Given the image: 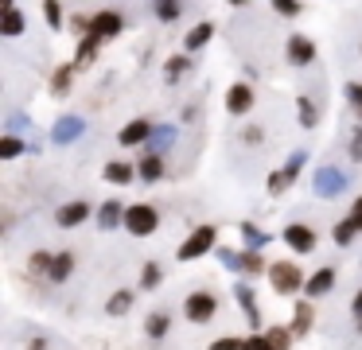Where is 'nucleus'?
I'll list each match as a JSON object with an SVG mask.
<instances>
[{
    "instance_id": "5",
    "label": "nucleus",
    "mask_w": 362,
    "mask_h": 350,
    "mask_svg": "<svg viewBox=\"0 0 362 350\" xmlns=\"http://www.w3.org/2000/svg\"><path fill=\"white\" fill-rule=\"evenodd\" d=\"M315 54H320V47H315L312 35H304V31H288V39H284V62L296 70L312 66Z\"/></svg>"
},
{
    "instance_id": "14",
    "label": "nucleus",
    "mask_w": 362,
    "mask_h": 350,
    "mask_svg": "<svg viewBox=\"0 0 362 350\" xmlns=\"http://www.w3.org/2000/svg\"><path fill=\"white\" fill-rule=\"evenodd\" d=\"M125 28H129V23H125V16H121L117 8H98V12H94V28H90V31L110 43V39L125 35Z\"/></svg>"
},
{
    "instance_id": "22",
    "label": "nucleus",
    "mask_w": 362,
    "mask_h": 350,
    "mask_svg": "<svg viewBox=\"0 0 362 350\" xmlns=\"http://www.w3.org/2000/svg\"><path fill=\"white\" fill-rule=\"evenodd\" d=\"M133 303H136V288H113V292L105 296V315L121 319V315L133 311Z\"/></svg>"
},
{
    "instance_id": "38",
    "label": "nucleus",
    "mask_w": 362,
    "mask_h": 350,
    "mask_svg": "<svg viewBox=\"0 0 362 350\" xmlns=\"http://www.w3.org/2000/svg\"><path fill=\"white\" fill-rule=\"evenodd\" d=\"M90 28H94V12H71L66 16V31H71L74 39L90 35Z\"/></svg>"
},
{
    "instance_id": "28",
    "label": "nucleus",
    "mask_w": 362,
    "mask_h": 350,
    "mask_svg": "<svg viewBox=\"0 0 362 350\" xmlns=\"http://www.w3.org/2000/svg\"><path fill=\"white\" fill-rule=\"evenodd\" d=\"M164 276H168V272H164V264H160V261H144L141 264V276H136V288H141V292H156V288L164 284Z\"/></svg>"
},
{
    "instance_id": "43",
    "label": "nucleus",
    "mask_w": 362,
    "mask_h": 350,
    "mask_svg": "<svg viewBox=\"0 0 362 350\" xmlns=\"http://www.w3.org/2000/svg\"><path fill=\"white\" fill-rule=\"evenodd\" d=\"M346 156H351V163H362V124L358 121L346 132Z\"/></svg>"
},
{
    "instance_id": "32",
    "label": "nucleus",
    "mask_w": 362,
    "mask_h": 350,
    "mask_svg": "<svg viewBox=\"0 0 362 350\" xmlns=\"http://www.w3.org/2000/svg\"><path fill=\"white\" fill-rule=\"evenodd\" d=\"M175 124H156V132H152V140H148V152H160V156H168L172 152V144H175Z\"/></svg>"
},
{
    "instance_id": "9",
    "label": "nucleus",
    "mask_w": 362,
    "mask_h": 350,
    "mask_svg": "<svg viewBox=\"0 0 362 350\" xmlns=\"http://www.w3.org/2000/svg\"><path fill=\"white\" fill-rule=\"evenodd\" d=\"M253 105H257V90H253L250 78H242V82H234L226 90V113L230 117H250Z\"/></svg>"
},
{
    "instance_id": "23",
    "label": "nucleus",
    "mask_w": 362,
    "mask_h": 350,
    "mask_svg": "<svg viewBox=\"0 0 362 350\" xmlns=\"http://www.w3.org/2000/svg\"><path fill=\"white\" fill-rule=\"evenodd\" d=\"M312 303L315 300H296V308H292V331H296V339H308V334H312V327H315V311H312Z\"/></svg>"
},
{
    "instance_id": "6",
    "label": "nucleus",
    "mask_w": 362,
    "mask_h": 350,
    "mask_svg": "<svg viewBox=\"0 0 362 350\" xmlns=\"http://www.w3.org/2000/svg\"><path fill=\"white\" fill-rule=\"evenodd\" d=\"M281 241H284V245H288L296 257H308V253H315V249H320V233H315L308 222H288V226L281 230Z\"/></svg>"
},
{
    "instance_id": "33",
    "label": "nucleus",
    "mask_w": 362,
    "mask_h": 350,
    "mask_svg": "<svg viewBox=\"0 0 362 350\" xmlns=\"http://www.w3.org/2000/svg\"><path fill=\"white\" fill-rule=\"evenodd\" d=\"M24 152H32V144L24 136H16V132H4L0 136V160H20Z\"/></svg>"
},
{
    "instance_id": "49",
    "label": "nucleus",
    "mask_w": 362,
    "mask_h": 350,
    "mask_svg": "<svg viewBox=\"0 0 362 350\" xmlns=\"http://www.w3.org/2000/svg\"><path fill=\"white\" fill-rule=\"evenodd\" d=\"M24 350H51V342L43 339V334H35V339H28V346Z\"/></svg>"
},
{
    "instance_id": "24",
    "label": "nucleus",
    "mask_w": 362,
    "mask_h": 350,
    "mask_svg": "<svg viewBox=\"0 0 362 350\" xmlns=\"http://www.w3.org/2000/svg\"><path fill=\"white\" fill-rule=\"evenodd\" d=\"M269 264H273V261H265L261 249H242V272H238V276H245V280L269 276Z\"/></svg>"
},
{
    "instance_id": "4",
    "label": "nucleus",
    "mask_w": 362,
    "mask_h": 350,
    "mask_svg": "<svg viewBox=\"0 0 362 350\" xmlns=\"http://www.w3.org/2000/svg\"><path fill=\"white\" fill-rule=\"evenodd\" d=\"M160 206H152V202H129V214H125V233H133V238H152V233L160 230Z\"/></svg>"
},
{
    "instance_id": "30",
    "label": "nucleus",
    "mask_w": 362,
    "mask_h": 350,
    "mask_svg": "<svg viewBox=\"0 0 362 350\" xmlns=\"http://www.w3.org/2000/svg\"><path fill=\"white\" fill-rule=\"evenodd\" d=\"M152 16H156V23H180V16H183V0H152Z\"/></svg>"
},
{
    "instance_id": "36",
    "label": "nucleus",
    "mask_w": 362,
    "mask_h": 350,
    "mask_svg": "<svg viewBox=\"0 0 362 350\" xmlns=\"http://www.w3.org/2000/svg\"><path fill=\"white\" fill-rule=\"evenodd\" d=\"M265 339L273 342V350H292L296 346V331H292V327H265Z\"/></svg>"
},
{
    "instance_id": "39",
    "label": "nucleus",
    "mask_w": 362,
    "mask_h": 350,
    "mask_svg": "<svg viewBox=\"0 0 362 350\" xmlns=\"http://www.w3.org/2000/svg\"><path fill=\"white\" fill-rule=\"evenodd\" d=\"M343 98H346V105H351L354 121L362 124V82H358V78H354V82H346V86H343Z\"/></svg>"
},
{
    "instance_id": "50",
    "label": "nucleus",
    "mask_w": 362,
    "mask_h": 350,
    "mask_svg": "<svg viewBox=\"0 0 362 350\" xmlns=\"http://www.w3.org/2000/svg\"><path fill=\"white\" fill-rule=\"evenodd\" d=\"M351 315H354V319L362 315V288H358V292H354V300H351Z\"/></svg>"
},
{
    "instance_id": "10",
    "label": "nucleus",
    "mask_w": 362,
    "mask_h": 350,
    "mask_svg": "<svg viewBox=\"0 0 362 350\" xmlns=\"http://www.w3.org/2000/svg\"><path fill=\"white\" fill-rule=\"evenodd\" d=\"M102 47H105V39L102 35H94V31H90V35H82L78 39V47H74V70H78V74H90V70L98 66V59H102Z\"/></svg>"
},
{
    "instance_id": "21",
    "label": "nucleus",
    "mask_w": 362,
    "mask_h": 350,
    "mask_svg": "<svg viewBox=\"0 0 362 350\" xmlns=\"http://www.w3.org/2000/svg\"><path fill=\"white\" fill-rule=\"evenodd\" d=\"M74 269H78V257H74V249H59V253H55V264H51V272H47V284H66V280L74 276Z\"/></svg>"
},
{
    "instance_id": "18",
    "label": "nucleus",
    "mask_w": 362,
    "mask_h": 350,
    "mask_svg": "<svg viewBox=\"0 0 362 350\" xmlns=\"http://www.w3.org/2000/svg\"><path fill=\"white\" fill-rule=\"evenodd\" d=\"M125 214H129V206L121 199H105L102 206H98V214H94L98 218V230H105V233L121 230V226H125Z\"/></svg>"
},
{
    "instance_id": "16",
    "label": "nucleus",
    "mask_w": 362,
    "mask_h": 350,
    "mask_svg": "<svg viewBox=\"0 0 362 350\" xmlns=\"http://www.w3.org/2000/svg\"><path fill=\"white\" fill-rule=\"evenodd\" d=\"M74 78H78V70H74V62H59L55 70H51V78H47V93L51 98H71L74 93Z\"/></svg>"
},
{
    "instance_id": "42",
    "label": "nucleus",
    "mask_w": 362,
    "mask_h": 350,
    "mask_svg": "<svg viewBox=\"0 0 362 350\" xmlns=\"http://www.w3.org/2000/svg\"><path fill=\"white\" fill-rule=\"evenodd\" d=\"M304 163H308V148H296V152H288V160H284V175L292 179V183H296L300 179V171H304Z\"/></svg>"
},
{
    "instance_id": "29",
    "label": "nucleus",
    "mask_w": 362,
    "mask_h": 350,
    "mask_svg": "<svg viewBox=\"0 0 362 350\" xmlns=\"http://www.w3.org/2000/svg\"><path fill=\"white\" fill-rule=\"evenodd\" d=\"M296 121L304 132H312L315 124H320V109H315V101L308 98V93H296Z\"/></svg>"
},
{
    "instance_id": "45",
    "label": "nucleus",
    "mask_w": 362,
    "mask_h": 350,
    "mask_svg": "<svg viewBox=\"0 0 362 350\" xmlns=\"http://www.w3.org/2000/svg\"><path fill=\"white\" fill-rule=\"evenodd\" d=\"M206 350H245V339H238V334H222V339H214Z\"/></svg>"
},
{
    "instance_id": "2",
    "label": "nucleus",
    "mask_w": 362,
    "mask_h": 350,
    "mask_svg": "<svg viewBox=\"0 0 362 350\" xmlns=\"http://www.w3.org/2000/svg\"><path fill=\"white\" fill-rule=\"evenodd\" d=\"M183 319L187 323H195V327H206L214 315H218V296L211 292V288H195V292H187L183 296Z\"/></svg>"
},
{
    "instance_id": "37",
    "label": "nucleus",
    "mask_w": 362,
    "mask_h": 350,
    "mask_svg": "<svg viewBox=\"0 0 362 350\" xmlns=\"http://www.w3.org/2000/svg\"><path fill=\"white\" fill-rule=\"evenodd\" d=\"M238 230H242V238H245V249H265L269 245V233L261 230L257 222H238Z\"/></svg>"
},
{
    "instance_id": "17",
    "label": "nucleus",
    "mask_w": 362,
    "mask_h": 350,
    "mask_svg": "<svg viewBox=\"0 0 362 350\" xmlns=\"http://www.w3.org/2000/svg\"><path fill=\"white\" fill-rule=\"evenodd\" d=\"M335 280H339L335 264H323V269H315L312 276H308V284H304V296H308V300H323L327 292H335Z\"/></svg>"
},
{
    "instance_id": "41",
    "label": "nucleus",
    "mask_w": 362,
    "mask_h": 350,
    "mask_svg": "<svg viewBox=\"0 0 362 350\" xmlns=\"http://www.w3.org/2000/svg\"><path fill=\"white\" fill-rule=\"evenodd\" d=\"M269 8H273L281 20H296V16H304V0H269Z\"/></svg>"
},
{
    "instance_id": "11",
    "label": "nucleus",
    "mask_w": 362,
    "mask_h": 350,
    "mask_svg": "<svg viewBox=\"0 0 362 350\" xmlns=\"http://www.w3.org/2000/svg\"><path fill=\"white\" fill-rule=\"evenodd\" d=\"M312 191L320 194V199H335V194L346 191V175L339 168H331V163H323V168H315V175H312Z\"/></svg>"
},
{
    "instance_id": "19",
    "label": "nucleus",
    "mask_w": 362,
    "mask_h": 350,
    "mask_svg": "<svg viewBox=\"0 0 362 350\" xmlns=\"http://www.w3.org/2000/svg\"><path fill=\"white\" fill-rule=\"evenodd\" d=\"M168 334H172V311L168 308H156L144 315V339L148 342H164Z\"/></svg>"
},
{
    "instance_id": "48",
    "label": "nucleus",
    "mask_w": 362,
    "mask_h": 350,
    "mask_svg": "<svg viewBox=\"0 0 362 350\" xmlns=\"http://www.w3.org/2000/svg\"><path fill=\"white\" fill-rule=\"evenodd\" d=\"M346 214L354 218V226H358V233H362V194H358V199L351 202V210H346Z\"/></svg>"
},
{
    "instance_id": "51",
    "label": "nucleus",
    "mask_w": 362,
    "mask_h": 350,
    "mask_svg": "<svg viewBox=\"0 0 362 350\" xmlns=\"http://www.w3.org/2000/svg\"><path fill=\"white\" fill-rule=\"evenodd\" d=\"M226 4H230V8H250L253 0H226Z\"/></svg>"
},
{
    "instance_id": "25",
    "label": "nucleus",
    "mask_w": 362,
    "mask_h": 350,
    "mask_svg": "<svg viewBox=\"0 0 362 350\" xmlns=\"http://www.w3.org/2000/svg\"><path fill=\"white\" fill-rule=\"evenodd\" d=\"M28 31V16L20 8H0V35L4 39H20Z\"/></svg>"
},
{
    "instance_id": "40",
    "label": "nucleus",
    "mask_w": 362,
    "mask_h": 350,
    "mask_svg": "<svg viewBox=\"0 0 362 350\" xmlns=\"http://www.w3.org/2000/svg\"><path fill=\"white\" fill-rule=\"evenodd\" d=\"M288 187H292V179L284 175L281 168H276V171H269V179H265V194H269V199H281V194L288 191Z\"/></svg>"
},
{
    "instance_id": "35",
    "label": "nucleus",
    "mask_w": 362,
    "mask_h": 350,
    "mask_svg": "<svg viewBox=\"0 0 362 350\" xmlns=\"http://www.w3.org/2000/svg\"><path fill=\"white\" fill-rule=\"evenodd\" d=\"M43 23H47L51 31H63V28H66V8H63V0H43Z\"/></svg>"
},
{
    "instance_id": "27",
    "label": "nucleus",
    "mask_w": 362,
    "mask_h": 350,
    "mask_svg": "<svg viewBox=\"0 0 362 350\" xmlns=\"http://www.w3.org/2000/svg\"><path fill=\"white\" fill-rule=\"evenodd\" d=\"M187 74H191V54H187V51L164 59V86H180Z\"/></svg>"
},
{
    "instance_id": "7",
    "label": "nucleus",
    "mask_w": 362,
    "mask_h": 350,
    "mask_svg": "<svg viewBox=\"0 0 362 350\" xmlns=\"http://www.w3.org/2000/svg\"><path fill=\"white\" fill-rule=\"evenodd\" d=\"M98 210L90 206V199H71V202H59L55 206V226L59 230H78L86 218H94Z\"/></svg>"
},
{
    "instance_id": "52",
    "label": "nucleus",
    "mask_w": 362,
    "mask_h": 350,
    "mask_svg": "<svg viewBox=\"0 0 362 350\" xmlns=\"http://www.w3.org/2000/svg\"><path fill=\"white\" fill-rule=\"evenodd\" d=\"M354 331H358V339H362V315H358V319H354Z\"/></svg>"
},
{
    "instance_id": "46",
    "label": "nucleus",
    "mask_w": 362,
    "mask_h": 350,
    "mask_svg": "<svg viewBox=\"0 0 362 350\" xmlns=\"http://www.w3.org/2000/svg\"><path fill=\"white\" fill-rule=\"evenodd\" d=\"M245 350H273V342L265 339V331H250L245 334Z\"/></svg>"
},
{
    "instance_id": "54",
    "label": "nucleus",
    "mask_w": 362,
    "mask_h": 350,
    "mask_svg": "<svg viewBox=\"0 0 362 350\" xmlns=\"http://www.w3.org/2000/svg\"><path fill=\"white\" fill-rule=\"evenodd\" d=\"M358 54H362V39H358Z\"/></svg>"
},
{
    "instance_id": "31",
    "label": "nucleus",
    "mask_w": 362,
    "mask_h": 350,
    "mask_svg": "<svg viewBox=\"0 0 362 350\" xmlns=\"http://www.w3.org/2000/svg\"><path fill=\"white\" fill-rule=\"evenodd\" d=\"M354 238H358V226H354V218H351V214L339 218V222L331 226V241H335L339 249H351V245H354Z\"/></svg>"
},
{
    "instance_id": "34",
    "label": "nucleus",
    "mask_w": 362,
    "mask_h": 350,
    "mask_svg": "<svg viewBox=\"0 0 362 350\" xmlns=\"http://www.w3.org/2000/svg\"><path fill=\"white\" fill-rule=\"evenodd\" d=\"M51 264H55V253H51V249H32V257H28V272H32L35 280H47Z\"/></svg>"
},
{
    "instance_id": "26",
    "label": "nucleus",
    "mask_w": 362,
    "mask_h": 350,
    "mask_svg": "<svg viewBox=\"0 0 362 350\" xmlns=\"http://www.w3.org/2000/svg\"><path fill=\"white\" fill-rule=\"evenodd\" d=\"M211 39H214V23H211V20H199L195 28L183 35V51H187V54H199L206 43H211Z\"/></svg>"
},
{
    "instance_id": "15",
    "label": "nucleus",
    "mask_w": 362,
    "mask_h": 350,
    "mask_svg": "<svg viewBox=\"0 0 362 350\" xmlns=\"http://www.w3.org/2000/svg\"><path fill=\"white\" fill-rule=\"evenodd\" d=\"M136 175H141L144 187H156L160 179L168 175V156L148 152V148H144V156H136Z\"/></svg>"
},
{
    "instance_id": "20",
    "label": "nucleus",
    "mask_w": 362,
    "mask_h": 350,
    "mask_svg": "<svg viewBox=\"0 0 362 350\" xmlns=\"http://www.w3.org/2000/svg\"><path fill=\"white\" fill-rule=\"evenodd\" d=\"M102 179L105 183H113V187H129V183H136V163H129V160H110L102 168Z\"/></svg>"
},
{
    "instance_id": "3",
    "label": "nucleus",
    "mask_w": 362,
    "mask_h": 350,
    "mask_svg": "<svg viewBox=\"0 0 362 350\" xmlns=\"http://www.w3.org/2000/svg\"><path fill=\"white\" fill-rule=\"evenodd\" d=\"M211 249H218V230H214L211 222H203V226H195V230L180 241L175 257H180V261H199V257H206Z\"/></svg>"
},
{
    "instance_id": "44",
    "label": "nucleus",
    "mask_w": 362,
    "mask_h": 350,
    "mask_svg": "<svg viewBox=\"0 0 362 350\" xmlns=\"http://www.w3.org/2000/svg\"><path fill=\"white\" fill-rule=\"evenodd\" d=\"M238 140H242V144H250V148H257V144H265V129H261V124H242V132H238Z\"/></svg>"
},
{
    "instance_id": "12",
    "label": "nucleus",
    "mask_w": 362,
    "mask_h": 350,
    "mask_svg": "<svg viewBox=\"0 0 362 350\" xmlns=\"http://www.w3.org/2000/svg\"><path fill=\"white\" fill-rule=\"evenodd\" d=\"M234 300H238V308H242V315H245V323H250V331H265V327H261L257 292H253V284H245V276L234 280Z\"/></svg>"
},
{
    "instance_id": "1",
    "label": "nucleus",
    "mask_w": 362,
    "mask_h": 350,
    "mask_svg": "<svg viewBox=\"0 0 362 350\" xmlns=\"http://www.w3.org/2000/svg\"><path fill=\"white\" fill-rule=\"evenodd\" d=\"M269 288H273L276 296H284V300H292V296H304V284H308V272L300 269L296 261H273L269 264Z\"/></svg>"
},
{
    "instance_id": "47",
    "label": "nucleus",
    "mask_w": 362,
    "mask_h": 350,
    "mask_svg": "<svg viewBox=\"0 0 362 350\" xmlns=\"http://www.w3.org/2000/svg\"><path fill=\"white\" fill-rule=\"evenodd\" d=\"M28 129V117L24 113H8V124H4V132H20Z\"/></svg>"
},
{
    "instance_id": "8",
    "label": "nucleus",
    "mask_w": 362,
    "mask_h": 350,
    "mask_svg": "<svg viewBox=\"0 0 362 350\" xmlns=\"http://www.w3.org/2000/svg\"><path fill=\"white\" fill-rule=\"evenodd\" d=\"M152 132H156V121H152V117H133L129 124L117 129V144L121 148H148Z\"/></svg>"
},
{
    "instance_id": "53",
    "label": "nucleus",
    "mask_w": 362,
    "mask_h": 350,
    "mask_svg": "<svg viewBox=\"0 0 362 350\" xmlns=\"http://www.w3.org/2000/svg\"><path fill=\"white\" fill-rule=\"evenodd\" d=\"M0 8H16V0H0Z\"/></svg>"
},
{
    "instance_id": "13",
    "label": "nucleus",
    "mask_w": 362,
    "mask_h": 350,
    "mask_svg": "<svg viewBox=\"0 0 362 350\" xmlns=\"http://www.w3.org/2000/svg\"><path fill=\"white\" fill-rule=\"evenodd\" d=\"M86 132V117H78V113H63L55 124H51V144H59V148H66V144H74V140Z\"/></svg>"
}]
</instances>
